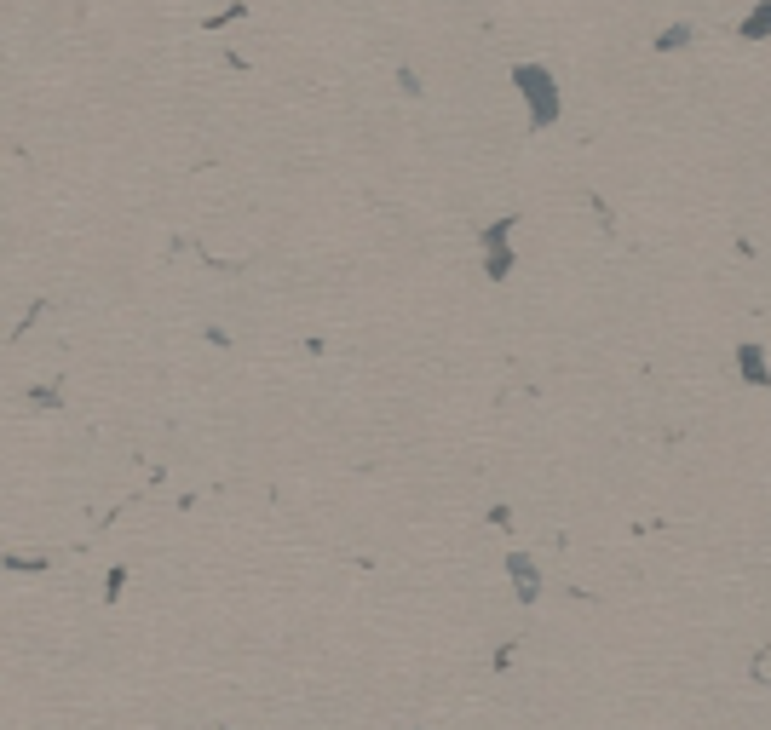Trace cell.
Returning a JSON list of instances; mask_svg holds the SVG:
<instances>
[{"label": "cell", "instance_id": "obj_1", "mask_svg": "<svg viewBox=\"0 0 771 730\" xmlns=\"http://www.w3.org/2000/svg\"><path fill=\"white\" fill-rule=\"evenodd\" d=\"M513 87L524 92V110H530V127L547 133V127H559L564 115V92H559V75L547 64H513Z\"/></svg>", "mask_w": 771, "mask_h": 730}, {"label": "cell", "instance_id": "obj_2", "mask_svg": "<svg viewBox=\"0 0 771 730\" xmlns=\"http://www.w3.org/2000/svg\"><path fill=\"white\" fill-rule=\"evenodd\" d=\"M737 380H743V386H771V357H766L760 340L737 345Z\"/></svg>", "mask_w": 771, "mask_h": 730}, {"label": "cell", "instance_id": "obj_3", "mask_svg": "<svg viewBox=\"0 0 771 730\" xmlns=\"http://www.w3.org/2000/svg\"><path fill=\"white\" fill-rule=\"evenodd\" d=\"M507 575H513V593H518V604H541V570H536V558H524V552H513V558H507Z\"/></svg>", "mask_w": 771, "mask_h": 730}, {"label": "cell", "instance_id": "obj_4", "mask_svg": "<svg viewBox=\"0 0 771 730\" xmlns=\"http://www.w3.org/2000/svg\"><path fill=\"white\" fill-rule=\"evenodd\" d=\"M513 271H518V248H513V242H495V248H484V282H507Z\"/></svg>", "mask_w": 771, "mask_h": 730}, {"label": "cell", "instance_id": "obj_5", "mask_svg": "<svg viewBox=\"0 0 771 730\" xmlns=\"http://www.w3.org/2000/svg\"><path fill=\"white\" fill-rule=\"evenodd\" d=\"M737 41H748V46H754V41H771V0H760V6L737 23Z\"/></svg>", "mask_w": 771, "mask_h": 730}, {"label": "cell", "instance_id": "obj_6", "mask_svg": "<svg viewBox=\"0 0 771 730\" xmlns=\"http://www.w3.org/2000/svg\"><path fill=\"white\" fill-rule=\"evenodd\" d=\"M691 41H697V23H668V29H656L651 52H685Z\"/></svg>", "mask_w": 771, "mask_h": 730}, {"label": "cell", "instance_id": "obj_7", "mask_svg": "<svg viewBox=\"0 0 771 730\" xmlns=\"http://www.w3.org/2000/svg\"><path fill=\"white\" fill-rule=\"evenodd\" d=\"M524 225V213H501L495 225H484L478 230V248H495V242H513V230Z\"/></svg>", "mask_w": 771, "mask_h": 730}, {"label": "cell", "instance_id": "obj_8", "mask_svg": "<svg viewBox=\"0 0 771 730\" xmlns=\"http://www.w3.org/2000/svg\"><path fill=\"white\" fill-rule=\"evenodd\" d=\"M0 564H6V570H12V575H41V570H47V564H52V558H41V552H6Z\"/></svg>", "mask_w": 771, "mask_h": 730}, {"label": "cell", "instance_id": "obj_9", "mask_svg": "<svg viewBox=\"0 0 771 730\" xmlns=\"http://www.w3.org/2000/svg\"><path fill=\"white\" fill-rule=\"evenodd\" d=\"M127 581H133V570H127V564H116V570L104 575V604H121V593H127Z\"/></svg>", "mask_w": 771, "mask_h": 730}, {"label": "cell", "instance_id": "obj_10", "mask_svg": "<svg viewBox=\"0 0 771 730\" xmlns=\"http://www.w3.org/2000/svg\"><path fill=\"white\" fill-rule=\"evenodd\" d=\"M29 403H35V409H58V403H64V391H58V386H35V391H29Z\"/></svg>", "mask_w": 771, "mask_h": 730}, {"label": "cell", "instance_id": "obj_11", "mask_svg": "<svg viewBox=\"0 0 771 730\" xmlns=\"http://www.w3.org/2000/svg\"><path fill=\"white\" fill-rule=\"evenodd\" d=\"M398 92H403V98H421V75H415V69H398Z\"/></svg>", "mask_w": 771, "mask_h": 730}]
</instances>
